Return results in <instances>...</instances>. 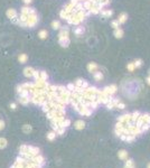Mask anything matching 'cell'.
Instances as JSON below:
<instances>
[{
    "mask_svg": "<svg viewBox=\"0 0 150 168\" xmlns=\"http://www.w3.org/2000/svg\"><path fill=\"white\" fill-rule=\"evenodd\" d=\"M32 126H29V124H24L22 126V131L25 133H29V132H32Z\"/></svg>",
    "mask_w": 150,
    "mask_h": 168,
    "instance_id": "22",
    "label": "cell"
},
{
    "mask_svg": "<svg viewBox=\"0 0 150 168\" xmlns=\"http://www.w3.org/2000/svg\"><path fill=\"white\" fill-rule=\"evenodd\" d=\"M74 33H75V35H76V36H81L82 34L84 33V28H83V27H81V26H78L77 28L74 30Z\"/></svg>",
    "mask_w": 150,
    "mask_h": 168,
    "instance_id": "23",
    "label": "cell"
},
{
    "mask_svg": "<svg viewBox=\"0 0 150 168\" xmlns=\"http://www.w3.org/2000/svg\"><path fill=\"white\" fill-rule=\"evenodd\" d=\"M142 119H144V123L150 124V114L149 113H144L142 114Z\"/></svg>",
    "mask_w": 150,
    "mask_h": 168,
    "instance_id": "21",
    "label": "cell"
},
{
    "mask_svg": "<svg viewBox=\"0 0 150 168\" xmlns=\"http://www.w3.org/2000/svg\"><path fill=\"white\" fill-rule=\"evenodd\" d=\"M34 72H35V70H34L33 67L28 66V67H26V68L24 70V75H25L26 77H33Z\"/></svg>",
    "mask_w": 150,
    "mask_h": 168,
    "instance_id": "7",
    "label": "cell"
},
{
    "mask_svg": "<svg viewBox=\"0 0 150 168\" xmlns=\"http://www.w3.org/2000/svg\"><path fill=\"white\" fill-rule=\"evenodd\" d=\"M127 19H128V15L125 12H122L120 16H119V22H120V25L121 24H124L125 21H127Z\"/></svg>",
    "mask_w": 150,
    "mask_h": 168,
    "instance_id": "15",
    "label": "cell"
},
{
    "mask_svg": "<svg viewBox=\"0 0 150 168\" xmlns=\"http://www.w3.org/2000/svg\"><path fill=\"white\" fill-rule=\"evenodd\" d=\"M102 7H104V6H108L109 3H110V0H99L98 1Z\"/></svg>",
    "mask_w": 150,
    "mask_h": 168,
    "instance_id": "33",
    "label": "cell"
},
{
    "mask_svg": "<svg viewBox=\"0 0 150 168\" xmlns=\"http://www.w3.org/2000/svg\"><path fill=\"white\" fill-rule=\"evenodd\" d=\"M94 80L96 81V82H100V81L103 80V74H102V72H96V71H95L94 72Z\"/></svg>",
    "mask_w": 150,
    "mask_h": 168,
    "instance_id": "16",
    "label": "cell"
},
{
    "mask_svg": "<svg viewBox=\"0 0 150 168\" xmlns=\"http://www.w3.org/2000/svg\"><path fill=\"white\" fill-rule=\"evenodd\" d=\"M70 15H71V13H69V12H67L65 9H62V10H61V12H59V16H61V18H62V19H64V20H66L67 18H69V16H70Z\"/></svg>",
    "mask_w": 150,
    "mask_h": 168,
    "instance_id": "17",
    "label": "cell"
},
{
    "mask_svg": "<svg viewBox=\"0 0 150 168\" xmlns=\"http://www.w3.org/2000/svg\"><path fill=\"white\" fill-rule=\"evenodd\" d=\"M78 2H82V1H85V0H77Z\"/></svg>",
    "mask_w": 150,
    "mask_h": 168,
    "instance_id": "47",
    "label": "cell"
},
{
    "mask_svg": "<svg viewBox=\"0 0 150 168\" xmlns=\"http://www.w3.org/2000/svg\"><path fill=\"white\" fill-rule=\"evenodd\" d=\"M127 68L130 71V72H133L134 71V64H133V62H131V63H128V65H127Z\"/></svg>",
    "mask_w": 150,
    "mask_h": 168,
    "instance_id": "32",
    "label": "cell"
},
{
    "mask_svg": "<svg viewBox=\"0 0 150 168\" xmlns=\"http://www.w3.org/2000/svg\"><path fill=\"white\" fill-rule=\"evenodd\" d=\"M64 133H65V128H59V129L56 131V134H58V136H63Z\"/></svg>",
    "mask_w": 150,
    "mask_h": 168,
    "instance_id": "37",
    "label": "cell"
},
{
    "mask_svg": "<svg viewBox=\"0 0 150 168\" xmlns=\"http://www.w3.org/2000/svg\"><path fill=\"white\" fill-rule=\"evenodd\" d=\"M136 139V136H132V134H127V138H125V141L130 142V141H133Z\"/></svg>",
    "mask_w": 150,
    "mask_h": 168,
    "instance_id": "35",
    "label": "cell"
},
{
    "mask_svg": "<svg viewBox=\"0 0 150 168\" xmlns=\"http://www.w3.org/2000/svg\"><path fill=\"white\" fill-rule=\"evenodd\" d=\"M7 17L13 22H18V13L15 9H8L7 10Z\"/></svg>",
    "mask_w": 150,
    "mask_h": 168,
    "instance_id": "2",
    "label": "cell"
},
{
    "mask_svg": "<svg viewBox=\"0 0 150 168\" xmlns=\"http://www.w3.org/2000/svg\"><path fill=\"white\" fill-rule=\"evenodd\" d=\"M55 138H56V132H54V131H52V132H49V133H47V139H48L49 141H53Z\"/></svg>",
    "mask_w": 150,
    "mask_h": 168,
    "instance_id": "29",
    "label": "cell"
},
{
    "mask_svg": "<svg viewBox=\"0 0 150 168\" xmlns=\"http://www.w3.org/2000/svg\"><path fill=\"white\" fill-rule=\"evenodd\" d=\"M47 35H48V33H47V30L43 29V30H40V32H39V34H38V37H39L40 39H45V38H47Z\"/></svg>",
    "mask_w": 150,
    "mask_h": 168,
    "instance_id": "19",
    "label": "cell"
},
{
    "mask_svg": "<svg viewBox=\"0 0 150 168\" xmlns=\"http://www.w3.org/2000/svg\"><path fill=\"white\" fill-rule=\"evenodd\" d=\"M146 82H147V84H149V85H150V75L147 77V79H146Z\"/></svg>",
    "mask_w": 150,
    "mask_h": 168,
    "instance_id": "45",
    "label": "cell"
},
{
    "mask_svg": "<svg viewBox=\"0 0 150 168\" xmlns=\"http://www.w3.org/2000/svg\"><path fill=\"white\" fill-rule=\"evenodd\" d=\"M148 168H150V164H149V165H148Z\"/></svg>",
    "mask_w": 150,
    "mask_h": 168,
    "instance_id": "48",
    "label": "cell"
},
{
    "mask_svg": "<svg viewBox=\"0 0 150 168\" xmlns=\"http://www.w3.org/2000/svg\"><path fill=\"white\" fill-rule=\"evenodd\" d=\"M133 64H134V67H136V68H139V67L142 66V59H140V58L136 59L134 62H133Z\"/></svg>",
    "mask_w": 150,
    "mask_h": 168,
    "instance_id": "31",
    "label": "cell"
},
{
    "mask_svg": "<svg viewBox=\"0 0 150 168\" xmlns=\"http://www.w3.org/2000/svg\"><path fill=\"white\" fill-rule=\"evenodd\" d=\"M77 2H78L77 0H71V1H70V3H71V5H73L74 7H75V6L77 5Z\"/></svg>",
    "mask_w": 150,
    "mask_h": 168,
    "instance_id": "43",
    "label": "cell"
},
{
    "mask_svg": "<svg viewBox=\"0 0 150 168\" xmlns=\"http://www.w3.org/2000/svg\"><path fill=\"white\" fill-rule=\"evenodd\" d=\"M37 22H38V16L37 13H33V15L28 16V19L26 20V22L24 24V27H28V28H34Z\"/></svg>",
    "mask_w": 150,
    "mask_h": 168,
    "instance_id": "1",
    "label": "cell"
},
{
    "mask_svg": "<svg viewBox=\"0 0 150 168\" xmlns=\"http://www.w3.org/2000/svg\"><path fill=\"white\" fill-rule=\"evenodd\" d=\"M124 168H134L133 160H132V159H128L127 163H125V165H124Z\"/></svg>",
    "mask_w": 150,
    "mask_h": 168,
    "instance_id": "26",
    "label": "cell"
},
{
    "mask_svg": "<svg viewBox=\"0 0 150 168\" xmlns=\"http://www.w3.org/2000/svg\"><path fill=\"white\" fill-rule=\"evenodd\" d=\"M39 79H42L44 81H47L48 75H47V73L45 72V71H39Z\"/></svg>",
    "mask_w": 150,
    "mask_h": 168,
    "instance_id": "25",
    "label": "cell"
},
{
    "mask_svg": "<svg viewBox=\"0 0 150 168\" xmlns=\"http://www.w3.org/2000/svg\"><path fill=\"white\" fill-rule=\"evenodd\" d=\"M103 8V7H102L100 3L99 2H95L93 6H92V8L88 10V11H90V13H93V15H98V13H100L101 12V9Z\"/></svg>",
    "mask_w": 150,
    "mask_h": 168,
    "instance_id": "4",
    "label": "cell"
},
{
    "mask_svg": "<svg viewBox=\"0 0 150 168\" xmlns=\"http://www.w3.org/2000/svg\"><path fill=\"white\" fill-rule=\"evenodd\" d=\"M115 108H117V109H121V110H122V109H124V108H125V104L122 103L121 101H120V102H119L117 105H115Z\"/></svg>",
    "mask_w": 150,
    "mask_h": 168,
    "instance_id": "39",
    "label": "cell"
},
{
    "mask_svg": "<svg viewBox=\"0 0 150 168\" xmlns=\"http://www.w3.org/2000/svg\"><path fill=\"white\" fill-rule=\"evenodd\" d=\"M69 126H71V120H70V119H64L63 122L61 123L59 128H67Z\"/></svg>",
    "mask_w": 150,
    "mask_h": 168,
    "instance_id": "20",
    "label": "cell"
},
{
    "mask_svg": "<svg viewBox=\"0 0 150 168\" xmlns=\"http://www.w3.org/2000/svg\"><path fill=\"white\" fill-rule=\"evenodd\" d=\"M69 34H70L69 28H62L59 34H58V38H62V37H69Z\"/></svg>",
    "mask_w": 150,
    "mask_h": 168,
    "instance_id": "12",
    "label": "cell"
},
{
    "mask_svg": "<svg viewBox=\"0 0 150 168\" xmlns=\"http://www.w3.org/2000/svg\"><path fill=\"white\" fill-rule=\"evenodd\" d=\"M66 89L70 90V91H74V89H75V84H74V83H69V84H67V86H66Z\"/></svg>",
    "mask_w": 150,
    "mask_h": 168,
    "instance_id": "38",
    "label": "cell"
},
{
    "mask_svg": "<svg viewBox=\"0 0 150 168\" xmlns=\"http://www.w3.org/2000/svg\"><path fill=\"white\" fill-rule=\"evenodd\" d=\"M32 1H33V0H24V2H25V3H27V5H28V3H30Z\"/></svg>",
    "mask_w": 150,
    "mask_h": 168,
    "instance_id": "46",
    "label": "cell"
},
{
    "mask_svg": "<svg viewBox=\"0 0 150 168\" xmlns=\"http://www.w3.org/2000/svg\"><path fill=\"white\" fill-rule=\"evenodd\" d=\"M141 128V131L142 132H145V131H147V130H149V128H150V124H147V123H144L142 126L140 127Z\"/></svg>",
    "mask_w": 150,
    "mask_h": 168,
    "instance_id": "34",
    "label": "cell"
},
{
    "mask_svg": "<svg viewBox=\"0 0 150 168\" xmlns=\"http://www.w3.org/2000/svg\"><path fill=\"white\" fill-rule=\"evenodd\" d=\"M101 15L103 18H109V17H111L113 15V11L110 9H105V10H101Z\"/></svg>",
    "mask_w": 150,
    "mask_h": 168,
    "instance_id": "10",
    "label": "cell"
},
{
    "mask_svg": "<svg viewBox=\"0 0 150 168\" xmlns=\"http://www.w3.org/2000/svg\"><path fill=\"white\" fill-rule=\"evenodd\" d=\"M130 120H131V113L123 114V116H121V117H119V118H118V122L123 123L124 126H125V124H127V123H128Z\"/></svg>",
    "mask_w": 150,
    "mask_h": 168,
    "instance_id": "5",
    "label": "cell"
},
{
    "mask_svg": "<svg viewBox=\"0 0 150 168\" xmlns=\"http://www.w3.org/2000/svg\"><path fill=\"white\" fill-rule=\"evenodd\" d=\"M118 156H119V158L120 159H122V160H125V159H128V152L125 150H120L118 152Z\"/></svg>",
    "mask_w": 150,
    "mask_h": 168,
    "instance_id": "14",
    "label": "cell"
},
{
    "mask_svg": "<svg viewBox=\"0 0 150 168\" xmlns=\"http://www.w3.org/2000/svg\"><path fill=\"white\" fill-rule=\"evenodd\" d=\"M105 105H107V109H108V110L114 109V108H115V104H114V102H113V99H112L110 102H108L107 104H105Z\"/></svg>",
    "mask_w": 150,
    "mask_h": 168,
    "instance_id": "28",
    "label": "cell"
},
{
    "mask_svg": "<svg viewBox=\"0 0 150 168\" xmlns=\"http://www.w3.org/2000/svg\"><path fill=\"white\" fill-rule=\"evenodd\" d=\"M111 26L113 27L114 29H117V28H119V27H120V22H119V20H118V19L112 20V21H111Z\"/></svg>",
    "mask_w": 150,
    "mask_h": 168,
    "instance_id": "30",
    "label": "cell"
},
{
    "mask_svg": "<svg viewBox=\"0 0 150 168\" xmlns=\"http://www.w3.org/2000/svg\"><path fill=\"white\" fill-rule=\"evenodd\" d=\"M125 138H127V134H123V133H122L121 136H120V139H121V140H124V141H125Z\"/></svg>",
    "mask_w": 150,
    "mask_h": 168,
    "instance_id": "44",
    "label": "cell"
},
{
    "mask_svg": "<svg viewBox=\"0 0 150 168\" xmlns=\"http://www.w3.org/2000/svg\"><path fill=\"white\" fill-rule=\"evenodd\" d=\"M52 28L53 29H59L61 28V22L58 21V20H54V21L52 22Z\"/></svg>",
    "mask_w": 150,
    "mask_h": 168,
    "instance_id": "27",
    "label": "cell"
},
{
    "mask_svg": "<svg viewBox=\"0 0 150 168\" xmlns=\"http://www.w3.org/2000/svg\"><path fill=\"white\" fill-rule=\"evenodd\" d=\"M98 70V65H96V64H95V63H93V62H92V63H88V65H87V71H88V72H95V71H96Z\"/></svg>",
    "mask_w": 150,
    "mask_h": 168,
    "instance_id": "13",
    "label": "cell"
},
{
    "mask_svg": "<svg viewBox=\"0 0 150 168\" xmlns=\"http://www.w3.org/2000/svg\"><path fill=\"white\" fill-rule=\"evenodd\" d=\"M149 75H150V70H149Z\"/></svg>",
    "mask_w": 150,
    "mask_h": 168,
    "instance_id": "49",
    "label": "cell"
},
{
    "mask_svg": "<svg viewBox=\"0 0 150 168\" xmlns=\"http://www.w3.org/2000/svg\"><path fill=\"white\" fill-rule=\"evenodd\" d=\"M123 35H124V32H123V29L120 28V27L117 28V29H114V37H115V38L120 39V38L123 37Z\"/></svg>",
    "mask_w": 150,
    "mask_h": 168,
    "instance_id": "8",
    "label": "cell"
},
{
    "mask_svg": "<svg viewBox=\"0 0 150 168\" xmlns=\"http://www.w3.org/2000/svg\"><path fill=\"white\" fill-rule=\"evenodd\" d=\"M83 79H77L76 81H75V86H80L82 87V84H83Z\"/></svg>",
    "mask_w": 150,
    "mask_h": 168,
    "instance_id": "36",
    "label": "cell"
},
{
    "mask_svg": "<svg viewBox=\"0 0 150 168\" xmlns=\"http://www.w3.org/2000/svg\"><path fill=\"white\" fill-rule=\"evenodd\" d=\"M84 127H85V122L83 120H77L74 124V128L76 130H82V129H84Z\"/></svg>",
    "mask_w": 150,
    "mask_h": 168,
    "instance_id": "9",
    "label": "cell"
},
{
    "mask_svg": "<svg viewBox=\"0 0 150 168\" xmlns=\"http://www.w3.org/2000/svg\"><path fill=\"white\" fill-rule=\"evenodd\" d=\"M88 86V83H87V81H83V84H82V87H83V89H86V87Z\"/></svg>",
    "mask_w": 150,
    "mask_h": 168,
    "instance_id": "41",
    "label": "cell"
},
{
    "mask_svg": "<svg viewBox=\"0 0 150 168\" xmlns=\"http://www.w3.org/2000/svg\"><path fill=\"white\" fill-rule=\"evenodd\" d=\"M27 59H28V56H27L26 54H20V56L18 57V60L20 63H26Z\"/></svg>",
    "mask_w": 150,
    "mask_h": 168,
    "instance_id": "24",
    "label": "cell"
},
{
    "mask_svg": "<svg viewBox=\"0 0 150 168\" xmlns=\"http://www.w3.org/2000/svg\"><path fill=\"white\" fill-rule=\"evenodd\" d=\"M58 43L62 47H69L71 44V39L70 37H62V38H58Z\"/></svg>",
    "mask_w": 150,
    "mask_h": 168,
    "instance_id": "6",
    "label": "cell"
},
{
    "mask_svg": "<svg viewBox=\"0 0 150 168\" xmlns=\"http://www.w3.org/2000/svg\"><path fill=\"white\" fill-rule=\"evenodd\" d=\"M117 90H118V87L117 85H114V84H112V85H109V86H105L103 90V92L105 94H109V95H112V94H114L115 92H117Z\"/></svg>",
    "mask_w": 150,
    "mask_h": 168,
    "instance_id": "3",
    "label": "cell"
},
{
    "mask_svg": "<svg viewBox=\"0 0 150 168\" xmlns=\"http://www.w3.org/2000/svg\"><path fill=\"white\" fill-rule=\"evenodd\" d=\"M7 144H8V141L6 138H0V149H5Z\"/></svg>",
    "mask_w": 150,
    "mask_h": 168,
    "instance_id": "18",
    "label": "cell"
},
{
    "mask_svg": "<svg viewBox=\"0 0 150 168\" xmlns=\"http://www.w3.org/2000/svg\"><path fill=\"white\" fill-rule=\"evenodd\" d=\"M18 101H19L20 104H22V105H27V104L30 102V100H29L28 96H19L18 97Z\"/></svg>",
    "mask_w": 150,
    "mask_h": 168,
    "instance_id": "11",
    "label": "cell"
},
{
    "mask_svg": "<svg viewBox=\"0 0 150 168\" xmlns=\"http://www.w3.org/2000/svg\"><path fill=\"white\" fill-rule=\"evenodd\" d=\"M16 108H17L16 103H10V109H11V110H16Z\"/></svg>",
    "mask_w": 150,
    "mask_h": 168,
    "instance_id": "42",
    "label": "cell"
},
{
    "mask_svg": "<svg viewBox=\"0 0 150 168\" xmlns=\"http://www.w3.org/2000/svg\"><path fill=\"white\" fill-rule=\"evenodd\" d=\"M5 121H2V120H0V131H1V130H3V129H5Z\"/></svg>",
    "mask_w": 150,
    "mask_h": 168,
    "instance_id": "40",
    "label": "cell"
}]
</instances>
